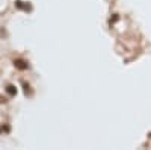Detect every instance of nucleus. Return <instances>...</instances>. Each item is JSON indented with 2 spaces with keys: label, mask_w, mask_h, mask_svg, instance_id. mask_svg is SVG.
Instances as JSON below:
<instances>
[{
  "label": "nucleus",
  "mask_w": 151,
  "mask_h": 150,
  "mask_svg": "<svg viewBox=\"0 0 151 150\" xmlns=\"http://www.w3.org/2000/svg\"><path fill=\"white\" fill-rule=\"evenodd\" d=\"M18 9H24V11H30V5H24L23 2H17L15 3Z\"/></svg>",
  "instance_id": "nucleus-2"
},
{
  "label": "nucleus",
  "mask_w": 151,
  "mask_h": 150,
  "mask_svg": "<svg viewBox=\"0 0 151 150\" xmlns=\"http://www.w3.org/2000/svg\"><path fill=\"white\" fill-rule=\"evenodd\" d=\"M6 91H8L9 96H15V94H17V90H15V86H14V85H9L8 88H6Z\"/></svg>",
  "instance_id": "nucleus-3"
},
{
  "label": "nucleus",
  "mask_w": 151,
  "mask_h": 150,
  "mask_svg": "<svg viewBox=\"0 0 151 150\" xmlns=\"http://www.w3.org/2000/svg\"><path fill=\"white\" fill-rule=\"evenodd\" d=\"M14 65L17 67V68H20V70H26L29 65L26 64L24 61H21V59H17V61H14Z\"/></svg>",
  "instance_id": "nucleus-1"
}]
</instances>
